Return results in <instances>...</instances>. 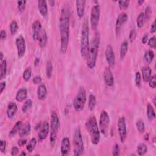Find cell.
Returning a JSON list of instances; mask_svg holds the SVG:
<instances>
[{
    "label": "cell",
    "mask_w": 156,
    "mask_h": 156,
    "mask_svg": "<svg viewBox=\"0 0 156 156\" xmlns=\"http://www.w3.org/2000/svg\"><path fill=\"white\" fill-rule=\"evenodd\" d=\"M70 21V9L67 6H64L62 9L59 20V29L61 34V51L62 54H65L66 52L68 43H69Z\"/></svg>",
    "instance_id": "obj_1"
},
{
    "label": "cell",
    "mask_w": 156,
    "mask_h": 156,
    "mask_svg": "<svg viewBox=\"0 0 156 156\" xmlns=\"http://www.w3.org/2000/svg\"><path fill=\"white\" fill-rule=\"evenodd\" d=\"M100 43V35L98 32H96L95 36L92 40L89 52H88L87 57V66L90 69H93L96 66L98 54V50Z\"/></svg>",
    "instance_id": "obj_2"
},
{
    "label": "cell",
    "mask_w": 156,
    "mask_h": 156,
    "mask_svg": "<svg viewBox=\"0 0 156 156\" xmlns=\"http://www.w3.org/2000/svg\"><path fill=\"white\" fill-rule=\"evenodd\" d=\"M85 128L90 136L92 143L95 145L98 144L100 142V131L94 116L88 119L85 123Z\"/></svg>",
    "instance_id": "obj_3"
},
{
    "label": "cell",
    "mask_w": 156,
    "mask_h": 156,
    "mask_svg": "<svg viewBox=\"0 0 156 156\" xmlns=\"http://www.w3.org/2000/svg\"><path fill=\"white\" fill-rule=\"evenodd\" d=\"M89 46V25L87 19L85 18L82 26L81 36V54L83 58H87Z\"/></svg>",
    "instance_id": "obj_4"
},
{
    "label": "cell",
    "mask_w": 156,
    "mask_h": 156,
    "mask_svg": "<svg viewBox=\"0 0 156 156\" xmlns=\"http://www.w3.org/2000/svg\"><path fill=\"white\" fill-rule=\"evenodd\" d=\"M50 144L52 147L54 146L57 139V136L59 129L60 126V120L58 118V115L55 111H53L51 115V120H50Z\"/></svg>",
    "instance_id": "obj_5"
},
{
    "label": "cell",
    "mask_w": 156,
    "mask_h": 156,
    "mask_svg": "<svg viewBox=\"0 0 156 156\" xmlns=\"http://www.w3.org/2000/svg\"><path fill=\"white\" fill-rule=\"evenodd\" d=\"M86 101L87 96L84 87H80L73 101V105L74 110L77 112L82 111L84 108Z\"/></svg>",
    "instance_id": "obj_6"
},
{
    "label": "cell",
    "mask_w": 156,
    "mask_h": 156,
    "mask_svg": "<svg viewBox=\"0 0 156 156\" xmlns=\"http://www.w3.org/2000/svg\"><path fill=\"white\" fill-rule=\"evenodd\" d=\"M73 145L74 155L76 156L81 155L84 150V144L81 131L79 128H77L75 130L73 137Z\"/></svg>",
    "instance_id": "obj_7"
},
{
    "label": "cell",
    "mask_w": 156,
    "mask_h": 156,
    "mask_svg": "<svg viewBox=\"0 0 156 156\" xmlns=\"http://www.w3.org/2000/svg\"><path fill=\"white\" fill-rule=\"evenodd\" d=\"M110 125V117L106 111L103 110L101 113L99 121V129L100 132L105 135L108 132Z\"/></svg>",
    "instance_id": "obj_8"
},
{
    "label": "cell",
    "mask_w": 156,
    "mask_h": 156,
    "mask_svg": "<svg viewBox=\"0 0 156 156\" xmlns=\"http://www.w3.org/2000/svg\"><path fill=\"white\" fill-rule=\"evenodd\" d=\"M100 18V7L98 4L93 6L90 13V25L93 30H96L98 26Z\"/></svg>",
    "instance_id": "obj_9"
},
{
    "label": "cell",
    "mask_w": 156,
    "mask_h": 156,
    "mask_svg": "<svg viewBox=\"0 0 156 156\" xmlns=\"http://www.w3.org/2000/svg\"><path fill=\"white\" fill-rule=\"evenodd\" d=\"M117 128H118V132L120 141L121 143H124L127 138V135H128L126 120L124 117H121L118 119Z\"/></svg>",
    "instance_id": "obj_10"
},
{
    "label": "cell",
    "mask_w": 156,
    "mask_h": 156,
    "mask_svg": "<svg viewBox=\"0 0 156 156\" xmlns=\"http://www.w3.org/2000/svg\"><path fill=\"white\" fill-rule=\"evenodd\" d=\"M105 56L106 61L110 68H113L115 64V56L113 49L110 45H107L105 51Z\"/></svg>",
    "instance_id": "obj_11"
},
{
    "label": "cell",
    "mask_w": 156,
    "mask_h": 156,
    "mask_svg": "<svg viewBox=\"0 0 156 156\" xmlns=\"http://www.w3.org/2000/svg\"><path fill=\"white\" fill-rule=\"evenodd\" d=\"M16 46L18 51V56L20 58L24 56L26 52V42L22 35L18 36L16 39Z\"/></svg>",
    "instance_id": "obj_12"
},
{
    "label": "cell",
    "mask_w": 156,
    "mask_h": 156,
    "mask_svg": "<svg viewBox=\"0 0 156 156\" xmlns=\"http://www.w3.org/2000/svg\"><path fill=\"white\" fill-rule=\"evenodd\" d=\"M103 77H104V82L107 86L112 87L113 85L114 77L111 71L110 68L109 66L105 68L104 71V74H103Z\"/></svg>",
    "instance_id": "obj_13"
},
{
    "label": "cell",
    "mask_w": 156,
    "mask_h": 156,
    "mask_svg": "<svg viewBox=\"0 0 156 156\" xmlns=\"http://www.w3.org/2000/svg\"><path fill=\"white\" fill-rule=\"evenodd\" d=\"M50 131V126L48 122L45 121L42 125L40 127V130L39 131L38 134V140L40 141H43V140L46 139L49 134V132Z\"/></svg>",
    "instance_id": "obj_14"
},
{
    "label": "cell",
    "mask_w": 156,
    "mask_h": 156,
    "mask_svg": "<svg viewBox=\"0 0 156 156\" xmlns=\"http://www.w3.org/2000/svg\"><path fill=\"white\" fill-rule=\"evenodd\" d=\"M128 16L126 13L122 12L120 14L118 18H117L116 19V23H115L116 34H119L121 27L127 22V20H128Z\"/></svg>",
    "instance_id": "obj_15"
},
{
    "label": "cell",
    "mask_w": 156,
    "mask_h": 156,
    "mask_svg": "<svg viewBox=\"0 0 156 156\" xmlns=\"http://www.w3.org/2000/svg\"><path fill=\"white\" fill-rule=\"evenodd\" d=\"M32 37L34 40H37L39 38V36L40 35V33L42 31V26L41 23L36 20L32 23Z\"/></svg>",
    "instance_id": "obj_16"
},
{
    "label": "cell",
    "mask_w": 156,
    "mask_h": 156,
    "mask_svg": "<svg viewBox=\"0 0 156 156\" xmlns=\"http://www.w3.org/2000/svg\"><path fill=\"white\" fill-rule=\"evenodd\" d=\"M71 150V143L69 139L64 137L62 139L61 146V152L62 155H67Z\"/></svg>",
    "instance_id": "obj_17"
},
{
    "label": "cell",
    "mask_w": 156,
    "mask_h": 156,
    "mask_svg": "<svg viewBox=\"0 0 156 156\" xmlns=\"http://www.w3.org/2000/svg\"><path fill=\"white\" fill-rule=\"evenodd\" d=\"M76 6L78 17L82 18L85 13L86 1H85V0H77V1H76Z\"/></svg>",
    "instance_id": "obj_18"
},
{
    "label": "cell",
    "mask_w": 156,
    "mask_h": 156,
    "mask_svg": "<svg viewBox=\"0 0 156 156\" xmlns=\"http://www.w3.org/2000/svg\"><path fill=\"white\" fill-rule=\"evenodd\" d=\"M18 110V107L16 103L11 102L7 106V115L9 118H12Z\"/></svg>",
    "instance_id": "obj_19"
},
{
    "label": "cell",
    "mask_w": 156,
    "mask_h": 156,
    "mask_svg": "<svg viewBox=\"0 0 156 156\" xmlns=\"http://www.w3.org/2000/svg\"><path fill=\"white\" fill-rule=\"evenodd\" d=\"M38 99L40 100H44L47 96V89L45 84H42L38 87L37 91Z\"/></svg>",
    "instance_id": "obj_20"
},
{
    "label": "cell",
    "mask_w": 156,
    "mask_h": 156,
    "mask_svg": "<svg viewBox=\"0 0 156 156\" xmlns=\"http://www.w3.org/2000/svg\"><path fill=\"white\" fill-rule=\"evenodd\" d=\"M142 77L143 81L146 82H148L150 79L151 77L152 70L151 68L148 66H145L142 68Z\"/></svg>",
    "instance_id": "obj_21"
},
{
    "label": "cell",
    "mask_w": 156,
    "mask_h": 156,
    "mask_svg": "<svg viewBox=\"0 0 156 156\" xmlns=\"http://www.w3.org/2000/svg\"><path fill=\"white\" fill-rule=\"evenodd\" d=\"M37 3L39 12L43 17H45L48 14V6L46 1L41 0V1H38Z\"/></svg>",
    "instance_id": "obj_22"
},
{
    "label": "cell",
    "mask_w": 156,
    "mask_h": 156,
    "mask_svg": "<svg viewBox=\"0 0 156 156\" xmlns=\"http://www.w3.org/2000/svg\"><path fill=\"white\" fill-rule=\"evenodd\" d=\"M27 96V91L25 88H22V89H20L16 95L15 98L16 100L18 102H22L24 101Z\"/></svg>",
    "instance_id": "obj_23"
},
{
    "label": "cell",
    "mask_w": 156,
    "mask_h": 156,
    "mask_svg": "<svg viewBox=\"0 0 156 156\" xmlns=\"http://www.w3.org/2000/svg\"><path fill=\"white\" fill-rule=\"evenodd\" d=\"M38 40H39V45H40V46L42 48H45L48 42V36L46 31L44 29H42L40 35L39 36Z\"/></svg>",
    "instance_id": "obj_24"
},
{
    "label": "cell",
    "mask_w": 156,
    "mask_h": 156,
    "mask_svg": "<svg viewBox=\"0 0 156 156\" xmlns=\"http://www.w3.org/2000/svg\"><path fill=\"white\" fill-rule=\"evenodd\" d=\"M31 130V126L30 123H26L24 126H22L20 131H19V135L20 136H24L27 135L30 133Z\"/></svg>",
    "instance_id": "obj_25"
},
{
    "label": "cell",
    "mask_w": 156,
    "mask_h": 156,
    "mask_svg": "<svg viewBox=\"0 0 156 156\" xmlns=\"http://www.w3.org/2000/svg\"><path fill=\"white\" fill-rule=\"evenodd\" d=\"M155 54L154 52L152 50H148L144 53V61L148 64H150L154 60Z\"/></svg>",
    "instance_id": "obj_26"
},
{
    "label": "cell",
    "mask_w": 156,
    "mask_h": 156,
    "mask_svg": "<svg viewBox=\"0 0 156 156\" xmlns=\"http://www.w3.org/2000/svg\"><path fill=\"white\" fill-rule=\"evenodd\" d=\"M128 41L124 40L121 43V46H120V58L121 59H123L125 57L128 51Z\"/></svg>",
    "instance_id": "obj_27"
},
{
    "label": "cell",
    "mask_w": 156,
    "mask_h": 156,
    "mask_svg": "<svg viewBox=\"0 0 156 156\" xmlns=\"http://www.w3.org/2000/svg\"><path fill=\"white\" fill-rule=\"evenodd\" d=\"M7 61L4 60L1 62V65H0V79L2 80L6 77L7 71Z\"/></svg>",
    "instance_id": "obj_28"
},
{
    "label": "cell",
    "mask_w": 156,
    "mask_h": 156,
    "mask_svg": "<svg viewBox=\"0 0 156 156\" xmlns=\"http://www.w3.org/2000/svg\"><path fill=\"white\" fill-rule=\"evenodd\" d=\"M23 126L22 122L21 121H17L15 124L14 126L12 129L11 130V131L9 132V136H13L15 135L17 132H18L20 131L22 127Z\"/></svg>",
    "instance_id": "obj_29"
},
{
    "label": "cell",
    "mask_w": 156,
    "mask_h": 156,
    "mask_svg": "<svg viewBox=\"0 0 156 156\" xmlns=\"http://www.w3.org/2000/svg\"><path fill=\"white\" fill-rule=\"evenodd\" d=\"M147 115L150 120L152 121L155 118V113L154 109V107L151 104L147 105Z\"/></svg>",
    "instance_id": "obj_30"
},
{
    "label": "cell",
    "mask_w": 156,
    "mask_h": 156,
    "mask_svg": "<svg viewBox=\"0 0 156 156\" xmlns=\"http://www.w3.org/2000/svg\"><path fill=\"white\" fill-rule=\"evenodd\" d=\"M148 151V147L147 145H146L144 143H140L138 146H137V152L139 155L142 156L144 155Z\"/></svg>",
    "instance_id": "obj_31"
},
{
    "label": "cell",
    "mask_w": 156,
    "mask_h": 156,
    "mask_svg": "<svg viewBox=\"0 0 156 156\" xmlns=\"http://www.w3.org/2000/svg\"><path fill=\"white\" fill-rule=\"evenodd\" d=\"M53 66L51 61H48L46 65V74L48 79H50L53 75Z\"/></svg>",
    "instance_id": "obj_32"
},
{
    "label": "cell",
    "mask_w": 156,
    "mask_h": 156,
    "mask_svg": "<svg viewBox=\"0 0 156 156\" xmlns=\"http://www.w3.org/2000/svg\"><path fill=\"white\" fill-rule=\"evenodd\" d=\"M145 22H146V21L144 12H141L139 14L137 17V19H136V25H137L138 27H142L144 26Z\"/></svg>",
    "instance_id": "obj_33"
},
{
    "label": "cell",
    "mask_w": 156,
    "mask_h": 156,
    "mask_svg": "<svg viewBox=\"0 0 156 156\" xmlns=\"http://www.w3.org/2000/svg\"><path fill=\"white\" fill-rule=\"evenodd\" d=\"M32 107V101L31 99L27 100L22 106V111L24 113H27Z\"/></svg>",
    "instance_id": "obj_34"
},
{
    "label": "cell",
    "mask_w": 156,
    "mask_h": 156,
    "mask_svg": "<svg viewBox=\"0 0 156 156\" xmlns=\"http://www.w3.org/2000/svg\"><path fill=\"white\" fill-rule=\"evenodd\" d=\"M37 144V140L35 138H32L28 142L26 145V150L29 152H32Z\"/></svg>",
    "instance_id": "obj_35"
},
{
    "label": "cell",
    "mask_w": 156,
    "mask_h": 156,
    "mask_svg": "<svg viewBox=\"0 0 156 156\" xmlns=\"http://www.w3.org/2000/svg\"><path fill=\"white\" fill-rule=\"evenodd\" d=\"M96 104V96L90 94L89 98V108L90 110H93Z\"/></svg>",
    "instance_id": "obj_36"
},
{
    "label": "cell",
    "mask_w": 156,
    "mask_h": 156,
    "mask_svg": "<svg viewBox=\"0 0 156 156\" xmlns=\"http://www.w3.org/2000/svg\"><path fill=\"white\" fill-rule=\"evenodd\" d=\"M18 29V25L17 22L15 20H13L11 23V25H10V32H11V34L14 35H15Z\"/></svg>",
    "instance_id": "obj_37"
},
{
    "label": "cell",
    "mask_w": 156,
    "mask_h": 156,
    "mask_svg": "<svg viewBox=\"0 0 156 156\" xmlns=\"http://www.w3.org/2000/svg\"><path fill=\"white\" fill-rule=\"evenodd\" d=\"M31 76H32L31 68H27L23 72V79L27 82V81H29V79H31Z\"/></svg>",
    "instance_id": "obj_38"
},
{
    "label": "cell",
    "mask_w": 156,
    "mask_h": 156,
    "mask_svg": "<svg viewBox=\"0 0 156 156\" xmlns=\"http://www.w3.org/2000/svg\"><path fill=\"white\" fill-rule=\"evenodd\" d=\"M136 128H137L138 131L140 134L144 133V132L145 131V126L142 120H139L137 121H136Z\"/></svg>",
    "instance_id": "obj_39"
},
{
    "label": "cell",
    "mask_w": 156,
    "mask_h": 156,
    "mask_svg": "<svg viewBox=\"0 0 156 156\" xmlns=\"http://www.w3.org/2000/svg\"><path fill=\"white\" fill-rule=\"evenodd\" d=\"M26 1H17V7L20 12H23L26 8Z\"/></svg>",
    "instance_id": "obj_40"
},
{
    "label": "cell",
    "mask_w": 156,
    "mask_h": 156,
    "mask_svg": "<svg viewBox=\"0 0 156 156\" xmlns=\"http://www.w3.org/2000/svg\"><path fill=\"white\" fill-rule=\"evenodd\" d=\"M152 14V11H151V9L150 7V6H147L145 9V12H144V16H145V18H146V21L147 22L151 18V15Z\"/></svg>",
    "instance_id": "obj_41"
},
{
    "label": "cell",
    "mask_w": 156,
    "mask_h": 156,
    "mask_svg": "<svg viewBox=\"0 0 156 156\" xmlns=\"http://www.w3.org/2000/svg\"><path fill=\"white\" fill-rule=\"evenodd\" d=\"M135 84L136 85L140 87L142 84V76H141V74L140 72H136L135 73Z\"/></svg>",
    "instance_id": "obj_42"
},
{
    "label": "cell",
    "mask_w": 156,
    "mask_h": 156,
    "mask_svg": "<svg viewBox=\"0 0 156 156\" xmlns=\"http://www.w3.org/2000/svg\"><path fill=\"white\" fill-rule=\"evenodd\" d=\"M149 85L152 89H155L156 87V77L155 75L151 76L149 80Z\"/></svg>",
    "instance_id": "obj_43"
},
{
    "label": "cell",
    "mask_w": 156,
    "mask_h": 156,
    "mask_svg": "<svg viewBox=\"0 0 156 156\" xmlns=\"http://www.w3.org/2000/svg\"><path fill=\"white\" fill-rule=\"evenodd\" d=\"M129 1H119L118 4L121 9H126L128 7L129 5Z\"/></svg>",
    "instance_id": "obj_44"
},
{
    "label": "cell",
    "mask_w": 156,
    "mask_h": 156,
    "mask_svg": "<svg viewBox=\"0 0 156 156\" xmlns=\"http://www.w3.org/2000/svg\"><path fill=\"white\" fill-rule=\"evenodd\" d=\"M120 146H119V144L116 143L113 148V152H112V155L113 156H118L120 155Z\"/></svg>",
    "instance_id": "obj_45"
},
{
    "label": "cell",
    "mask_w": 156,
    "mask_h": 156,
    "mask_svg": "<svg viewBox=\"0 0 156 156\" xmlns=\"http://www.w3.org/2000/svg\"><path fill=\"white\" fill-rule=\"evenodd\" d=\"M148 45L149 46H150L152 48L155 49V46H156V37L155 36H153L152 37L148 42Z\"/></svg>",
    "instance_id": "obj_46"
},
{
    "label": "cell",
    "mask_w": 156,
    "mask_h": 156,
    "mask_svg": "<svg viewBox=\"0 0 156 156\" xmlns=\"http://www.w3.org/2000/svg\"><path fill=\"white\" fill-rule=\"evenodd\" d=\"M136 37V32L135 31V29H132V30L130 31L129 35V39L131 42H132L134 41Z\"/></svg>",
    "instance_id": "obj_47"
},
{
    "label": "cell",
    "mask_w": 156,
    "mask_h": 156,
    "mask_svg": "<svg viewBox=\"0 0 156 156\" xmlns=\"http://www.w3.org/2000/svg\"><path fill=\"white\" fill-rule=\"evenodd\" d=\"M6 146H7L6 141L1 140V141H0V151H1V152L4 153L6 152Z\"/></svg>",
    "instance_id": "obj_48"
},
{
    "label": "cell",
    "mask_w": 156,
    "mask_h": 156,
    "mask_svg": "<svg viewBox=\"0 0 156 156\" xmlns=\"http://www.w3.org/2000/svg\"><path fill=\"white\" fill-rule=\"evenodd\" d=\"M42 77L40 76H36L33 78V82L35 84H40L42 82Z\"/></svg>",
    "instance_id": "obj_49"
},
{
    "label": "cell",
    "mask_w": 156,
    "mask_h": 156,
    "mask_svg": "<svg viewBox=\"0 0 156 156\" xmlns=\"http://www.w3.org/2000/svg\"><path fill=\"white\" fill-rule=\"evenodd\" d=\"M19 152V150L18 148V147H17V146H14V147H12V150H11V155L14 156V155H16L18 154Z\"/></svg>",
    "instance_id": "obj_50"
},
{
    "label": "cell",
    "mask_w": 156,
    "mask_h": 156,
    "mask_svg": "<svg viewBox=\"0 0 156 156\" xmlns=\"http://www.w3.org/2000/svg\"><path fill=\"white\" fill-rule=\"evenodd\" d=\"M156 31V26H155V20H154V22H152L151 26V29H150V32L151 34H154Z\"/></svg>",
    "instance_id": "obj_51"
},
{
    "label": "cell",
    "mask_w": 156,
    "mask_h": 156,
    "mask_svg": "<svg viewBox=\"0 0 156 156\" xmlns=\"http://www.w3.org/2000/svg\"><path fill=\"white\" fill-rule=\"evenodd\" d=\"M27 143V140L25 139H22L20 140H19L18 142V145L19 146H23L25 144H26Z\"/></svg>",
    "instance_id": "obj_52"
},
{
    "label": "cell",
    "mask_w": 156,
    "mask_h": 156,
    "mask_svg": "<svg viewBox=\"0 0 156 156\" xmlns=\"http://www.w3.org/2000/svg\"><path fill=\"white\" fill-rule=\"evenodd\" d=\"M0 38L1 40H5L7 38V33L5 30H1V32H0Z\"/></svg>",
    "instance_id": "obj_53"
},
{
    "label": "cell",
    "mask_w": 156,
    "mask_h": 156,
    "mask_svg": "<svg viewBox=\"0 0 156 156\" xmlns=\"http://www.w3.org/2000/svg\"><path fill=\"white\" fill-rule=\"evenodd\" d=\"M148 40V34H146L143 35V37L142 38V42L143 44H145L146 43Z\"/></svg>",
    "instance_id": "obj_54"
},
{
    "label": "cell",
    "mask_w": 156,
    "mask_h": 156,
    "mask_svg": "<svg viewBox=\"0 0 156 156\" xmlns=\"http://www.w3.org/2000/svg\"><path fill=\"white\" fill-rule=\"evenodd\" d=\"M6 86V82L5 81H1L0 84V88H1V93H3V90L5 89Z\"/></svg>",
    "instance_id": "obj_55"
},
{
    "label": "cell",
    "mask_w": 156,
    "mask_h": 156,
    "mask_svg": "<svg viewBox=\"0 0 156 156\" xmlns=\"http://www.w3.org/2000/svg\"><path fill=\"white\" fill-rule=\"evenodd\" d=\"M39 62H40V58H38V57H36L34 60V65L35 66H37L38 65Z\"/></svg>",
    "instance_id": "obj_56"
},
{
    "label": "cell",
    "mask_w": 156,
    "mask_h": 156,
    "mask_svg": "<svg viewBox=\"0 0 156 156\" xmlns=\"http://www.w3.org/2000/svg\"><path fill=\"white\" fill-rule=\"evenodd\" d=\"M144 139L145 140H147L148 141L149 140V139H150V135H149V134H146L144 135Z\"/></svg>",
    "instance_id": "obj_57"
},
{
    "label": "cell",
    "mask_w": 156,
    "mask_h": 156,
    "mask_svg": "<svg viewBox=\"0 0 156 156\" xmlns=\"http://www.w3.org/2000/svg\"><path fill=\"white\" fill-rule=\"evenodd\" d=\"M49 4L51 5V6H54L55 4V1H54V0H50V1H49Z\"/></svg>",
    "instance_id": "obj_58"
},
{
    "label": "cell",
    "mask_w": 156,
    "mask_h": 156,
    "mask_svg": "<svg viewBox=\"0 0 156 156\" xmlns=\"http://www.w3.org/2000/svg\"><path fill=\"white\" fill-rule=\"evenodd\" d=\"M3 57H4L3 53V52H1V53H0V61H1V62H2L3 61H4V60H3Z\"/></svg>",
    "instance_id": "obj_59"
},
{
    "label": "cell",
    "mask_w": 156,
    "mask_h": 156,
    "mask_svg": "<svg viewBox=\"0 0 156 156\" xmlns=\"http://www.w3.org/2000/svg\"><path fill=\"white\" fill-rule=\"evenodd\" d=\"M144 2V0H139V1H137L139 5H142Z\"/></svg>",
    "instance_id": "obj_60"
},
{
    "label": "cell",
    "mask_w": 156,
    "mask_h": 156,
    "mask_svg": "<svg viewBox=\"0 0 156 156\" xmlns=\"http://www.w3.org/2000/svg\"><path fill=\"white\" fill-rule=\"evenodd\" d=\"M20 155H26V153L24 151H23V152L21 153Z\"/></svg>",
    "instance_id": "obj_61"
},
{
    "label": "cell",
    "mask_w": 156,
    "mask_h": 156,
    "mask_svg": "<svg viewBox=\"0 0 156 156\" xmlns=\"http://www.w3.org/2000/svg\"><path fill=\"white\" fill-rule=\"evenodd\" d=\"M155 96H154V105H155Z\"/></svg>",
    "instance_id": "obj_62"
}]
</instances>
